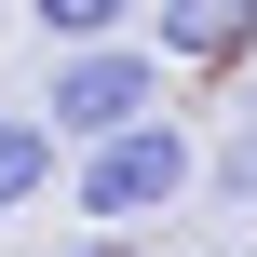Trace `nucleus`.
Here are the masks:
<instances>
[{
  "mask_svg": "<svg viewBox=\"0 0 257 257\" xmlns=\"http://www.w3.org/2000/svg\"><path fill=\"white\" fill-rule=\"evenodd\" d=\"M190 190H203V149H190V122H176V108L68 163V217H81V230H149V217H176Z\"/></svg>",
  "mask_w": 257,
  "mask_h": 257,
  "instance_id": "1",
  "label": "nucleus"
},
{
  "mask_svg": "<svg viewBox=\"0 0 257 257\" xmlns=\"http://www.w3.org/2000/svg\"><path fill=\"white\" fill-rule=\"evenodd\" d=\"M41 122L68 136V163H81V149H108V136H136V122H163V41L136 27V41H81V54H54Z\"/></svg>",
  "mask_w": 257,
  "mask_h": 257,
  "instance_id": "2",
  "label": "nucleus"
},
{
  "mask_svg": "<svg viewBox=\"0 0 257 257\" xmlns=\"http://www.w3.org/2000/svg\"><path fill=\"white\" fill-rule=\"evenodd\" d=\"M163 68H244L257 54V0H149Z\"/></svg>",
  "mask_w": 257,
  "mask_h": 257,
  "instance_id": "3",
  "label": "nucleus"
},
{
  "mask_svg": "<svg viewBox=\"0 0 257 257\" xmlns=\"http://www.w3.org/2000/svg\"><path fill=\"white\" fill-rule=\"evenodd\" d=\"M54 176H68V136H54L41 108H0V217H41Z\"/></svg>",
  "mask_w": 257,
  "mask_h": 257,
  "instance_id": "4",
  "label": "nucleus"
},
{
  "mask_svg": "<svg viewBox=\"0 0 257 257\" xmlns=\"http://www.w3.org/2000/svg\"><path fill=\"white\" fill-rule=\"evenodd\" d=\"M27 27H41V54H81V41H136L149 0H27Z\"/></svg>",
  "mask_w": 257,
  "mask_h": 257,
  "instance_id": "5",
  "label": "nucleus"
},
{
  "mask_svg": "<svg viewBox=\"0 0 257 257\" xmlns=\"http://www.w3.org/2000/svg\"><path fill=\"white\" fill-rule=\"evenodd\" d=\"M54 257H149V244H136V230H68Z\"/></svg>",
  "mask_w": 257,
  "mask_h": 257,
  "instance_id": "6",
  "label": "nucleus"
},
{
  "mask_svg": "<svg viewBox=\"0 0 257 257\" xmlns=\"http://www.w3.org/2000/svg\"><path fill=\"white\" fill-rule=\"evenodd\" d=\"M163 257H176V244H163Z\"/></svg>",
  "mask_w": 257,
  "mask_h": 257,
  "instance_id": "7",
  "label": "nucleus"
}]
</instances>
